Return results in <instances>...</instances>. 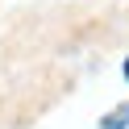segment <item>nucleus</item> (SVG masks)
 <instances>
[{
	"label": "nucleus",
	"instance_id": "obj_1",
	"mask_svg": "<svg viewBox=\"0 0 129 129\" xmlns=\"http://www.w3.org/2000/svg\"><path fill=\"white\" fill-rule=\"evenodd\" d=\"M100 129H129V104H121L117 112H108V117L100 121Z\"/></svg>",
	"mask_w": 129,
	"mask_h": 129
},
{
	"label": "nucleus",
	"instance_id": "obj_2",
	"mask_svg": "<svg viewBox=\"0 0 129 129\" xmlns=\"http://www.w3.org/2000/svg\"><path fill=\"white\" fill-rule=\"evenodd\" d=\"M125 79H129V58H125Z\"/></svg>",
	"mask_w": 129,
	"mask_h": 129
}]
</instances>
